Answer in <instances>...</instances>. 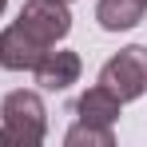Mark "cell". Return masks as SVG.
I'll use <instances>...</instances> for the list:
<instances>
[{"label": "cell", "instance_id": "30bf717a", "mask_svg": "<svg viewBox=\"0 0 147 147\" xmlns=\"http://www.w3.org/2000/svg\"><path fill=\"white\" fill-rule=\"evenodd\" d=\"M64 4H68V0H64Z\"/></svg>", "mask_w": 147, "mask_h": 147}, {"label": "cell", "instance_id": "3957f363", "mask_svg": "<svg viewBox=\"0 0 147 147\" xmlns=\"http://www.w3.org/2000/svg\"><path fill=\"white\" fill-rule=\"evenodd\" d=\"M16 24L24 28L40 48H56L72 32V12H68L64 0H28L20 8V20Z\"/></svg>", "mask_w": 147, "mask_h": 147}, {"label": "cell", "instance_id": "9c48e42d", "mask_svg": "<svg viewBox=\"0 0 147 147\" xmlns=\"http://www.w3.org/2000/svg\"><path fill=\"white\" fill-rule=\"evenodd\" d=\"M4 4H8V0H0V12H4Z\"/></svg>", "mask_w": 147, "mask_h": 147}, {"label": "cell", "instance_id": "6da1fadb", "mask_svg": "<svg viewBox=\"0 0 147 147\" xmlns=\"http://www.w3.org/2000/svg\"><path fill=\"white\" fill-rule=\"evenodd\" d=\"M48 135V111L36 92H8L0 103V147H36Z\"/></svg>", "mask_w": 147, "mask_h": 147}, {"label": "cell", "instance_id": "277c9868", "mask_svg": "<svg viewBox=\"0 0 147 147\" xmlns=\"http://www.w3.org/2000/svg\"><path fill=\"white\" fill-rule=\"evenodd\" d=\"M44 52L48 48H40L20 24H12V28L0 32V68L4 72H32Z\"/></svg>", "mask_w": 147, "mask_h": 147}, {"label": "cell", "instance_id": "5b68a950", "mask_svg": "<svg viewBox=\"0 0 147 147\" xmlns=\"http://www.w3.org/2000/svg\"><path fill=\"white\" fill-rule=\"evenodd\" d=\"M32 72H36V84L44 92H64V88H72L80 80V56L76 52H52L48 48Z\"/></svg>", "mask_w": 147, "mask_h": 147}, {"label": "cell", "instance_id": "8992f818", "mask_svg": "<svg viewBox=\"0 0 147 147\" xmlns=\"http://www.w3.org/2000/svg\"><path fill=\"white\" fill-rule=\"evenodd\" d=\"M76 115H80V123L111 127V123L119 119V96H111L103 84H96V88H88L84 96L76 99Z\"/></svg>", "mask_w": 147, "mask_h": 147}, {"label": "cell", "instance_id": "7a4b0ae2", "mask_svg": "<svg viewBox=\"0 0 147 147\" xmlns=\"http://www.w3.org/2000/svg\"><path fill=\"white\" fill-rule=\"evenodd\" d=\"M99 84H103L111 96H119V103L139 99L147 92V48L143 44H131V48H123L119 56H111V60L99 68Z\"/></svg>", "mask_w": 147, "mask_h": 147}, {"label": "cell", "instance_id": "ba28073f", "mask_svg": "<svg viewBox=\"0 0 147 147\" xmlns=\"http://www.w3.org/2000/svg\"><path fill=\"white\" fill-rule=\"evenodd\" d=\"M64 143H68V147H80V143L111 147V143H115V135H111V127H96V123H76L72 131L64 135Z\"/></svg>", "mask_w": 147, "mask_h": 147}, {"label": "cell", "instance_id": "52a82bcc", "mask_svg": "<svg viewBox=\"0 0 147 147\" xmlns=\"http://www.w3.org/2000/svg\"><path fill=\"white\" fill-rule=\"evenodd\" d=\"M147 12V0H99L96 4V20L103 32H123L135 28Z\"/></svg>", "mask_w": 147, "mask_h": 147}]
</instances>
